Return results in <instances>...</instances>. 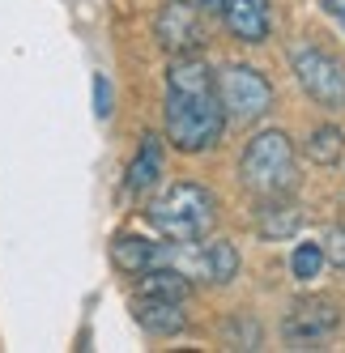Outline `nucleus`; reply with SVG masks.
I'll use <instances>...</instances> for the list:
<instances>
[{"mask_svg":"<svg viewBox=\"0 0 345 353\" xmlns=\"http://www.w3.org/2000/svg\"><path fill=\"white\" fill-rule=\"evenodd\" d=\"M230 119L217 94V72L201 52L170 56L166 64V94H162V137L179 154H209L226 137Z\"/></svg>","mask_w":345,"mask_h":353,"instance_id":"1","label":"nucleus"},{"mask_svg":"<svg viewBox=\"0 0 345 353\" xmlns=\"http://www.w3.org/2000/svg\"><path fill=\"white\" fill-rule=\"evenodd\" d=\"M145 221L158 230V239L170 243H196V239H209L213 225H217V196L205 183H170L158 200L145 205Z\"/></svg>","mask_w":345,"mask_h":353,"instance_id":"2","label":"nucleus"},{"mask_svg":"<svg viewBox=\"0 0 345 353\" xmlns=\"http://www.w3.org/2000/svg\"><path fill=\"white\" fill-rule=\"evenodd\" d=\"M239 183L256 196H286L299 183V158H294V141L282 128H260L248 137L239 154Z\"/></svg>","mask_w":345,"mask_h":353,"instance_id":"3","label":"nucleus"},{"mask_svg":"<svg viewBox=\"0 0 345 353\" xmlns=\"http://www.w3.org/2000/svg\"><path fill=\"white\" fill-rule=\"evenodd\" d=\"M217 94L230 123H260L277 107V90L268 81V72L248 60H230L217 68Z\"/></svg>","mask_w":345,"mask_h":353,"instance_id":"4","label":"nucleus"},{"mask_svg":"<svg viewBox=\"0 0 345 353\" xmlns=\"http://www.w3.org/2000/svg\"><path fill=\"white\" fill-rule=\"evenodd\" d=\"M290 68H294V77H299V85L307 90L311 103H319L324 111L345 107V64L328 47H315V43L290 47Z\"/></svg>","mask_w":345,"mask_h":353,"instance_id":"5","label":"nucleus"},{"mask_svg":"<svg viewBox=\"0 0 345 353\" xmlns=\"http://www.w3.org/2000/svg\"><path fill=\"white\" fill-rule=\"evenodd\" d=\"M341 327V307L333 298H319V294H307V298H294L286 315H282V345L290 349H324L328 336Z\"/></svg>","mask_w":345,"mask_h":353,"instance_id":"6","label":"nucleus"},{"mask_svg":"<svg viewBox=\"0 0 345 353\" xmlns=\"http://www.w3.org/2000/svg\"><path fill=\"white\" fill-rule=\"evenodd\" d=\"M154 39L166 56H188L205 47V13L192 0H170L154 21Z\"/></svg>","mask_w":345,"mask_h":353,"instance_id":"7","label":"nucleus"},{"mask_svg":"<svg viewBox=\"0 0 345 353\" xmlns=\"http://www.w3.org/2000/svg\"><path fill=\"white\" fill-rule=\"evenodd\" d=\"M303 221H307V213H303L299 200H294V192H286V196H256V230H260V239L286 243V239H294L303 230Z\"/></svg>","mask_w":345,"mask_h":353,"instance_id":"8","label":"nucleus"},{"mask_svg":"<svg viewBox=\"0 0 345 353\" xmlns=\"http://www.w3.org/2000/svg\"><path fill=\"white\" fill-rule=\"evenodd\" d=\"M221 21H226L230 39L260 47L273 34V5H268V0H226V5H221Z\"/></svg>","mask_w":345,"mask_h":353,"instance_id":"9","label":"nucleus"},{"mask_svg":"<svg viewBox=\"0 0 345 353\" xmlns=\"http://www.w3.org/2000/svg\"><path fill=\"white\" fill-rule=\"evenodd\" d=\"M132 319L150 336H179L184 327H188L184 302H170V298H137L132 294Z\"/></svg>","mask_w":345,"mask_h":353,"instance_id":"10","label":"nucleus"},{"mask_svg":"<svg viewBox=\"0 0 345 353\" xmlns=\"http://www.w3.org/2000/svg\"><path fill=\"white\" fill-rule=\"evenodd\" d=\"M158 174H162V137L145 132L141 145H137V154H132V162H128V170H124V196H132V200L145 196L158 183Z\"/></svg>","mask_w":345,"mask_h":353,"instance_id":"11","label":"nucleus"},{"mask_svg":"<svg viewBox=\"0 0 345 353\" xmlns=\"http://www.w3.org/2000/svg\"><path fill=\"white\" fill-rule=\"evenodd\" d=\"M132 294H137V298H170V302H188L192 281H188V276H179L175 268H150V272L132 276Z\"/></svg>","mask_w":345,"mask_h":353,"instance_id":"12","label":"nucleus"},{"mask_svg":"<svg viewBox=\"0 0 345 353\" xmlns=\"http://www.w3.org/2000/svg\"><path fill=\"white\" fill-rule=\"evenodd\" d=\"M111 264L124 272V276H141L145 268L154 264V239H141V234H119L111 243Z\"/></svg>","mask_w":345,"mask_h":353,"instance_id":"13","label":"nucleus"},{"mask_svg":"<svg viewBox=\"0 0 345 353\" xmlns=\"http://www.w3.org/2000/svg\"><path fill=\"white\" fill-rule=\"evenodd\" d=\"M307 158L315 166H337L345 158V132L337 123H319V128L307 137Z\"/></svg>","mask_w":345,"mask_h":353,"instance_id":"14","label":"nucleus"},{"mask_svg":"<svg viewBox=\"0 0 345 353\" xmlns=\"http://www.w3.org/2000/svg\"><path fill=\"white\" fill-rule=\"evenodd\" d=\"M324 264H328V251H324V243H311V239H303V243H294V251H290V276L294 281H315L319 272H324Z\"/></svg>","mask_w":345,"mask_h":353,"instance_id":"15","label":"nucleus"},{"mask_svg":"<svg viewBox=\"0 0 345 353\" xmlns=\"http://www.w3.org/2000/svg\"><path fill=\"white\" fill-rule=\"evenodd\" d=\"M111 111H115V94H111V81L98 72L94 77V115L98 119H111Z\"/></svg>","mask_w":345,"mask_h":353,"instance_id":"16","label":"nucleus"},{"mask_svg":"<svg viewBox=\"0 0 345 353\" xmlns=\"http://www.w3.org/2000/svg\"><path fill=\"white\" fill-rule=\"evenodd\" d=\"M324 251H328V264H337V268L345 272V225H328Z\"/></svg>","mask_w":345,"mask_h":353,"instance_id":"17","label":"nucleus"},{"mask_svg":"<svg viewBox=\"0 0 345 353\" xmlns=\"http://www.w3.org/2000/svg\"><path fill=\"white\" fill-rule=\"evenodd\" d=\"M319 5H324V13L337 21V26L345 30V0H319Z\"/></svg>","mask_w":345,"mask_h":353,"instance_id":"18","label":"nucleus"},{"mask_svg":"<svg viewBox=\"0 0 345 353\" xmlns=\"http://www.w3.org/2000/svg\"><path fill=\"white\" fill-rule=\"evenodd\" d=\"M192 5L201 9V13H221V5H226V0H192Z\"/></svg>","mask_w":345,"mask_h":353,"instance_id":"19","label":"nucleus"}]
</instances>
